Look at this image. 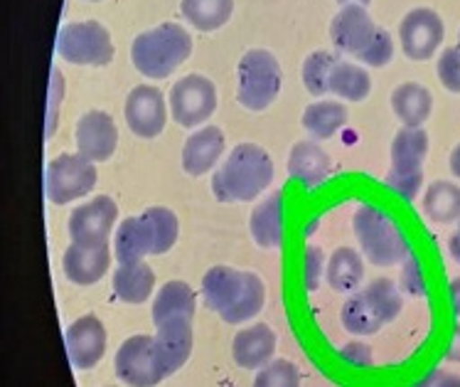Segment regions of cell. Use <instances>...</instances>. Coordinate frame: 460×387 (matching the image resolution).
<instances>
[{
    "instance_id": "cell-1",
    "label": "cell",
    "mask_w": 460,
    "mask_h": 387,
    "mask_svg": "<svg viewBox=\"0 0 460 387\" xmlns=\"http://www.w3.org/2000/svg\"><path fill=\"white\" fill-rule=\"evenodd\" d=\"M202 296L209 311L225 323H246L259 316L266 303V286L254 272H239L232 266H212L202 276Z\"/></svg>"
},
{
    "instance_id": "cell-2",
    "label": "cell",
    "mask_w": 460,
    "mask_h": 387,
    "mask_svg": "<svg viewBox=\"0 0 460 387\" xmlns=\"http://www.w3.org/2000/svg\"><path fill=\"white\" fill-rule=\"evenodd\" d=\"M180 222L175 212L163 205L143 210L136 218H126L113 237V255L119 265L143 262V256L168 255L178 245Z\"/></svg>"
},
{
    "instance_id": "cell-3",
    "label": "cell",
    "mask_w": 460,
    "mask_h": 387,
    "mask_svg": "<svg viewBox=\"0 0 460 387\" xmlns=\"http://www.w3.org/2000/svg\"><path fill=\"white\" fill-rule=\"evenodd\" d=\"M273 183V161L256 143H239L212 178L219 202H252Z\"/></svg>"
},
{
    "instance_id": "cell-4",
    "label": "cell",
    "mask_w": 460,
    "mask_h": 387,
    "mask_svg": "<svg viewBox=\"0 0 460 387\" xmlns=\"http://www.w3.org/2000/svg\"><path fill=\"white\" fill-rule=\"evenodd\" d=\"M332 45L367 67H385L394 57V40L362 5H345L330 22Z\"/></svg>"
},
{
    "instance_id": "cell-5",
    "label": "cell",
    "mask_w": 460,
    "mask_h": 387,
    "mask_svg": "<svg viewBox=\"0 0 460 387\" xmlns=\"http://www.w3.org/2000/svg\"><path fill=\"white\" fill-rule=\"evenodd\" d=\"M192 52V38L178 22H163L141 32L131 45L133 67L148 79H165Z\"/></svg>"
},
{
    "instance_id": "cell-6",
    "label": "cell",
    "mask_w": 460,
    "mask_h": 387,
    "mask_svg": "<svg viewBox=\"0 0 460 387\" xmlns=\"http://www.w3.org/2000/svg\"><path fill=\"white\" fill-rule=\"evenodd\" d=\"M352 230L369 265L386 269V266L402 265L411 255V245L402 232V227L385 210L375 205H359L352 218Z\"/></svg>"
},
{
    "instance_id": "cell-7",
    "label": "cell",
    "mask_w": 460,
    "mask_h": 387,
    "mask_svg": "<svg viewBox=\"0 0 460 387\" xmlns=\"http://www.w3.org/2000/svg\"><path fill=\"white\" fill-rule=\"evenodd\" d=\"M404 296L399 292V286L389 279H375L367 284L365 292L349 296L342 311L340 321L342 328L352 336H372L385 323H392L402 313Z\"/></svg>"
},
{
    "instance_id": "cell-8",
    "label": "cell",
    "mask_w": 460,
    "mask_h": 387,
    "mask_svg": "<svg viewBox=\"0 0 460 387\" xmlns=\"http://www.w3.org/2000/svg\"><path fill=\"white\" fill-rule=\"evenodd\" d=\"M281 65L269 50H249L236 67V99L249 112H263L281 92Z\"/></svg>"
},
{
    "instance_id": "cell-9",
    "label": "cell",
    "mask_w": 460,
    "mask_h": 387,
    "mask_svg": "<svg viewBox=\"0 0 460 387\" xmlns=\"http://www.w3.org/2000/svg\"><path fill=\"white\" fill-rule=\"evenodd\" d=\"M429 153V133L421 126H404L392 143V170L386 185L404 200H413L423 185V161Z\"/></svg>"
},
{
    "instance_id": "cell-10",
    "label": "cell",
    "mask_w": 460,
    "mask_h": 387,
    "mask_svg": "<svg viewBox=\"0 0 460 387\" xmlns=\"http://www.w3.org/2000/svg\"><path fill=\"white\" fill-rule=\"evenodd\" d=\"M57 55L69 65L106 67L113 59V42L109 30L96 20L66 22L57 32Z\"/></svg>"
},
{
    "instance_id": "cell-11",
    "label": "cell",
    "mask_w": 460,
    "mask_h": 387,
    "mask_svg": "<svg viewBox=\"0 0 460 387\" xmlns=\"http://www.w3.org/2000/svg\"><path fill=\"white\" fill-rule=\"evenodd\" d=\"M96 166L82 153H62L45 170V195L52 205H69L96 188Z\"/></svg>"
},
{
    "instance_id": "cell-12",
    "label": "cell",
    "mask_w": 460,
    "mask_h": 387,
    "mask_svg": "<svg viewBox=\"0 0 460 387\" xmlns=\"http://www.w3.org/2000/svg\"><path fill=\"white\" fill-rule=\"evenodd\" d=\"M170 116L178 126L195 129L217 112V86L202 75H188L170 86Z\"/></svg>"
},
{
    "instance_id": "cell-13",
    "label": "cell",
    "mask_w": 460,
    "mask_h": 387,
    "mask_svg": "<svg viewBox=\"0 0 460 387\" xmlns=\"http://www.w3.org/2000/svg\"><path fill=\"white\" fill-rule=\"evenodd\" d=\"M113 368L119 380L133 387L158 385L168 378L160 365L158 353H155V338L153 336H131L121 343L116 353Z\"/></svg>"
},
{
    "instance_id": "cell-14",
    "label": "cell",
    "mask_w": 460,
    "mask_h": 387,
    "mask_svg": "<svg viewBox=\"0 0 460 387\" xmlns=\"http://www.w3.org/2000/svg\"><path fill=\"white\" fill-rule=\"evenodd\" d=\"M116 222H119V205L109 195H99L72 210L66 230L76 245L102 247L109 245Z\"/></svg>"
},
{
    "instance_id": "cell-15",
    "label": "cell",
    "mask_w": 460,
    "mask_h": 387,
    "mask_svg": "<svg viewBox=\"0 0 460 387\" xmlns=\"http://www.w3.org/2000/svg\"><path fill=\"white\" fill-rule=\"evenodd\" d=\"M443 20L431 8H413L406 13L399 28V40L404 55L413 62H426L431 59L433 52L441 48L443 42Z\"/></svg>"
},
{
    "instance_id": "cell-16",
    "label": "cell",
    "mask_w": 460,
    "mask_h": 387,
    "mask_svg": "<svg viewBox=\"0 0 460 387\" xmlns=\"http://www.w3.org/2000/svg\"><path fill=\"white\" fill-rule=\"evenodd\" d=\"M170 106L165 104V96L158 86L138 85L133 86L131 94L126 99V123L138 139H155L163 133L168 123Z\"/></svg>"
},
{
    "instance_id": "cell-17",
    "label": "cell",
    "mask_w": 460,
    "mask_h": 387,
    "mask_svg": "<svg viewBox=\"0 0 460 387\" xmlns=\"http://www.w3.org/2000/svg\"><path fill=\"white\" fill-rule=\"evenodd\" d=\"M109 346L106 326L96 316L86 313L79 316L76 321L69 323L65 331V348L66 358L75 370H92L103 358Z\"/></svg>"
},
{
    "instance_id": "cell-18",
    "label": "cell",
    "mask_w": 460,
    "mask_h": 387,
    "mask_svg": "<svg viewBox=\"0 0 460 387\" xmlns=\"http://www.w3.org/2000/svg\"><path fill=\"white\" fill-rule=\"evenodd\" d=\"M76 151L89 161L103 163L111 158L119 148V129L106 112H86L76 123Z\"/></svg>"
},
{
    "instance_id": "cell-19",
    "label": "cell",
    "mask_w": 460,
    "mask_h": 387,
    "mask_svg": "<svg viewBox=\"0 0 460 387\" xmlns=\"http://www.w3.org/2000/svg\"><path fill=\"white\" fill-rule=\"evenodd\" d=\"M109 266H111L109 245L84 247L72 242L65 249V256H62L65 276L76 286H92V284L102 282L106 272H109Z\"/></svg>"
},
{
    "instance_id": "cell-20",
    "label": "cell",
    "mask_w": 460,
    "mask_h": 387,
    "mask_svg": "<svg viewBox=\"0 0 460 387\" xmlns=\"http://www.w3.org/2000/svg\"><path fill=\"white\" fill-rule=\"evenodd\" d=\"M158 333L153 336L155 338V353L165 375L178 373L185 363H188L190 353H192V319H175V321L160 323L155 326Z\"/></svg>"
},
{
    "instance_id": "cell-21",
    "label": "cell",
    "mask_w": 460,
    "mask_h": 387,
    "mask_svg": "<svg viewBox=\"0 0 460 387\" xmlns=\"http://www.w3.org/2000/svg\"><path fill=\"white\" fill-rule=\"evenodd\" d=\"M225 133L217 126H205L192 136H188V141L182 146V168L192 178H199L209 170L215 168L217 161L225 153Z\"/></svg>"
},
{
    "instance_id": "cell-22",
    "label": "cell",
    "mask_w": 460,
    "mask_h": 387,
    "mask_svg": "<svg viewBox=\"0 0 460 387\" xmlns=\"http://www.w3.org/2000/svg\"><path fill=\"white\" fill-rule=\"evenodd\" d=\"M276 333L266 323H254L244 331H239L232 340V358L239 368L259 370L263 368L276 353Z\"/></svg>"
},
{
    "instance_id": "cell-23",
    "label": "cell",
    "mask_w": 460,
    "mask_h": 387,
    "mask_svg": "<svg viewBox=\"0 0 460 387\" xmlns=\"http://www.w3.org/2000/svg\"><path fill=\"white\" fill-rule=\"evenodd\" d=\"M332 161L315 141H298L288 153V176L303 188H318L328 180Z\"/></svg>"
},
{
    "instance_id": "cell-24",
    "label": "cell",
    "mask_w": 460,
    "mask_h": 387,
    "mask_svg": "<svg viewBox=\"0 0 460 387\" xmlns=\"http://www.w3.org/2000/svg\"><path fill=\"white\" fill-rule=\"evenodd\" d=\"M252 239L261 249H279L283 242V195L276 190L273 195L261 200L249 218Z\"/></svg>"
},
{
    "instance_id": "cell-25",
    "label": "cell",
    "mask_w": 460,
    "mask_h": 387,
    "mask_svg": "<svg viewBox=\"0 0 460 387\" xmlns=\"http://www.w3.org/2000/svg\"><path fill=\"white\" fill-rule=\"evenodd\" d=\"M198 299L192 286L185 282H168L158 289V296L153 299V323L175 321V319H195Z\"/></svg>"
},
{
    "instance_id": "cell-26",
    "label": "cell",
    "mask_w": 460,
    "mask_h": 387,
    "mask_svg": "<svg viewBox=\"0 0 460 387\" xmlns=\"http://www.w3.org/2000/svg\"><path fill=\"white\" fill-rule=\"evenodd\" d=\"M113 293L126 303H146L155 292V274L146 262L119 265L113 272Z\"/></svg>"
},
{
    "instance_id": "cell-27",
    "label": "cell",
    "mask_w": 460,
    "mask_h": 387,
    "mask_svg": "<svg viewBox=\"0 0 460 387\" xmlns=\"http://www.w3.org/2000/svg\"><path fill=\"white\" fill-rule=\"evenodd\" d=\"M392 109L404 126H423L433 112V96L423 85L404 82L392 92Z\"/></svg>"
},
{
    "instance_id": "cell-28",
    "label": "cell",
    "mask_w": 460,
    "mask_h": 387,
    "mask_svg": "<svg viewBox=\"0 0 460 387\" xmlns=\"http://www.w3.org/2000/svg\"><path fill=\"white\" fill-rule=\"evenodd\" d=\"M348 123V106L340 102H313L303 112V129L310 139L325 141Z\"/></svg>"
},
{
    "instance_id": "cell-29",
    "label": "cell",
    "mask_w": 460,
    "mask_h": 387,
    "mask_svg": "<svg viewBox=\"0 0 460 387\" xmlns=\"http://www.w3.org/2000/svg\"><path fill=\"white\" fill-rule=\"evenodd\" d=\"M423 215L436 225H453L460 220V185L436 180L423 195Z\"/></svg>"
},
{
    "instance_id": "cell-30",
    "label": "cell",
    "mask_w": 460,
    "mask_h": 387,
    "mask_svg": "<svg viewBox=\"0 0 460 387\" xmlns=\"http://www.w3.org/2000/svg\"><path fill=\"white\" fill-rule=\"evenodd\" d=\"M325 276L335 292L352 293L365 279V262L352 247H340L335 249V255L330 256Z\"/></svg>"
},
{
    "instance_id": "cell-31",
    "label": "cell",
    "mask_w": 460,
    "mask_h": 387,
    "mask_svg": "<svg viewBox=\"0 0 460 387\" xmlns=\"http://www.w3.org/2000/svg\"><path fill=\"white\" fill-rule=\"evenodd\" d=\"M180 10L192 28L199 32H215L229 22L234 13V0H182Z\"/></svg>"
},
{
    "instance_id": "cell-32",
    "label": "cell",
    "mask_w": 460,
    "mask_h": 387,
    "mask_svg": "<svg viewBox=\"0 0 460 387\" xmlns=\"http://www.w3.org/2000/svg\"><path fill=\"white\" fill-rule=\"evenodd\" d=\"M330 94L348 99V102H362L372 89V79L367 75L365 67L352 65L345 59H338L330 72Z\"/></svg>"
},
{
    "instance_id": "cell-33",
    "label": "cell",
    "mask_w": 460,
    "mask_h": 387,
    "mask_svg": "<svg viewBox=\"0 0 460 387\" xmlns=\"http://www.w3.org/2000/svg\"><path fill=\"white\" fill-rule=\"evenodd\" d=\"M338 62V57L328 52V50H318L308 55L303 62V85L313 96H323L330 92V72Z\"/></svg>"
},
{
    "instance_id": "cell-34",
    "label": "cell",
    "mask_w": 460,
    "mask_h": 387,
    "mask_svg": "<svg viewBox=\"0 0 460 387\" xmlns=\"http://www.w3.org/2000/svg\"><path fill=\"white\" fill-rule=\"evenodd\" d=\"M301 382V373L293 365L291 360H269L263 368L254 375L256 387H296Z\"/></svg>"
},
{
    "instance_id": "cell-35",
    "label": "cell",
    "mask_w": 460,
    "mask_h": 387,
    "mask_svg": "<svg viewBox=\"0 0 460 387\" xmlns=\"http://www.w3.org/2000/svg\"><path fill=\"white\" fill-rule=\"evenodd\" d=\"M325 276V256L320 247H305V255H303V286L305 292H315Z\"/></svg>"
},
{
    "instance_id": "cell-36",
    "label": "cell",
    "mask_w": 460,
    "mask_h": 387,
    "mask_svg": "<svg viewBox=\"0 0 460 387\" xmlns=\"http://www.w3.org/2000/svg\"><path fill=\"white\" fill-rule=\"evenodd\" d=\"M438 79L448 92L460 94V48L443 50V55L438 57Z\"/></svg>"
},
{
    "instance_id": "cell-37",
    "label": "cell",
    "mask_w": 460,
    "mask_h": 387,
    "mask_svg": "<svg viewBox=\"0 0 460 387\" xmlns=\"http://www.w3.org/2000/svg\"><path fill=\"white\" fill-rule=\"evenodd\" d=\"M402 289L409 296H426V276H423L421 262L416 255H409L404 259V269H402Z\"/></svg>"
},
{
    "instance_id": "cell-38",
    "label": "cell",
    "mask_w": 460,
    "mask_h": 387,
    "mask_svg": "<svg viewBox=\"0 0 460 387\" xmlns=\"http://www.w3.org/2000/svg\"><path fill=\"white\" fill-rule=\"evenodd\" d=\"M340 358L349 365H355V368H367V365H372V348L362 340H355V343H348L340 350Z\"/></svg>"
},
{
    "instance_id": "cell-39",
    "label": "cell",
    "mask_w": 460,
    "mask_h": 387,
    "mask_svg": "<svg viewBox=\"0 0 460 387\" xmlns=\"http://www.w3.org/2000/svg\"><path fill=\"white\" fill-rule=\"evenodd\" d=\"M448 299H451V306L456 316H460V276L458 279H453L451 286H448Z\"/></svg>"
},
{
    "instance_id": "cell-40",
    "label": "cell",
    "mask_w": 460,
    "mask_h": 387,
    "mask_svg": "<svg viewBox=\"0 0 460 387\" xmlns=\"http://www.w3.org/2000/svg\"><path fill=\"white\" fill-rule=\"evenodd\" d=\"M446 358L453 360V363H460V326L456 328V333H453L451 348H448V353H446Z\"/></svg>"
},
{
    "instance_id": "cell-41",
    "label": "cell",
    "mask_w": 460,
    "mask_h": 387,
    "mask_svg": "<svg viewBox=\"0 0 460 387\" xmlns=\"http://www.w3.org/2000/svg\"><path fill=\"white\" fill-rule=\"evenodd\" d=\"M448 252H451L453 259L460 265V220H458V227H456V232H453V237L448 239Z\"/></svg>"
},
{
    "instance_id": "cell-42",
    "label": "cell",
    "mask_w": 460,
    "mask_h": 387,
    "mask_svg": "<svg viewBox=\"0 0 460 387\" xmlns=\"http://www.w3.org/2000/svg\"><path fill=\"white\" fill-rule=\"evenodd\" d=\"M448 166H451L453 176H456V178L460 180V143H458V146H456V148H453L451 161H448Z\"/></svg>"
},
{
    "instance_id": "cell-43",
    "label": "cell",
    "mask_w": 460,
    "mask_h": 387,
    "mask_svg": "<svg viewBox=\"0 0 460 387\" xmlns=\"http://www.w3.org/2000/svg\"><path fill=\"white\" fill-rule=\"evenodd\" d=\"M338 3L342 5V8H345V5H362V8H367L372 0H338Z\"/></svg>"
},
{
    "instance_id": "cell-44",
    "label": "cell",
    "mask_w": 460,
    "mask_h": 387,
    "mask_svg": "<svg viewBox=\"0 0 460 387\" xmlns=\"http://www.w3.org/2000/svg\"><path fill=\"white\" fill-rule=\"evenodd\" d=\"M89 3H99V0H89Z\"/></svg>"
},
{
    "instance_id": "cell-45",
    "label": "cell",
    "mask_w": 460,
    "mask_h": 387,
    "mask_svg": "<svg viewBox=\"0 0 460 387\" xmlns=\"http://www.w3.org/2000/svg\"><path fill=\"white\" fill-rule=\"evenodd\" d=\"M458 48H460V40H458Z\"/></svg>"
}]
</instances>
